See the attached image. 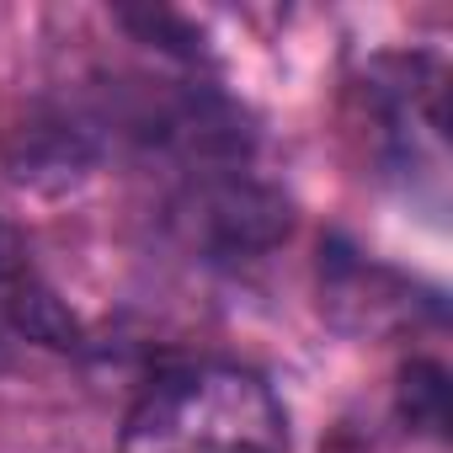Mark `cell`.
<instances>
[{
    "label": "cell",
    "mask_w": 453,
    "mask_h": 453,
    "mask_svg": "<svg viewBox=\"0 0 453 453\" xmlns=\"http://www.w3.org/2000/svg\"><path fill=\"white\" fill-rule=\"evenodd\" d=\"M17 326L27 331V336H38V342H49V347H75V320H70V310L54 299V294H43V288H27L22 299H17Z\"/></svg>",
    "instance_id": "cell-4"
},
{
    "label": "cell",
    "mask_w": 453,
    "mask_h": 453,
    "mask_svg": "<svg viewBox=\"0 0 453 453\" xmlns=\"http://www.w3.org/2000/svg\"><path fill=\"white\" fill-rule=\"evenodd\" d=\"M197 224L219 251H262L288 230V203H278L262 187H213L197 197Z\"/></svg>",
    "instance_id": "cell-2"
},
{
    "label": "cell",
    "mask_w": 453,
    "mask_h": 453,
    "mask_svg": "<svg viewBox=\"0 0 453 453\" xmlns=\"http://www.w3.org/2000/svg\"><path fill=\"white\" fill-rule=\"evenodd\" d=\"M283 400L246 368H176L160 373L128 411L118 453H283Z\"/></svg>",
    "instance_id": "cell-1"
},
{
    "label": "cell",
    "mask_w": 453,
    "mask_h": 453,
    "mask_svg": "<svg viewBox=\"0 0 453 453\" xmlns=\"http://www.w3.org/2000/svg\"><path fill=\"white\" fill-rule=\"evenodd\" d=\"M17 267H22V241L12 235V224L0 219V283H6V278H12Z\"/></svg>",
    "instance_id": "cell-5"
},
{
    "label": "cell",
    "mask_w": 453,
    "mask_h": 453,
    "mask_svg": "<svg viewBox=\"0 0 453 453\" xmlns=\"http://www.w3.org/2000/svg\"><path fill=\"white\" fill-rule=\"evenodd\" d=\"M400 416L421 432L448 426V373L437 363H411L400 373Z\"/></svg>",
    "instance_id": "cell-3"
}]
</instances>
